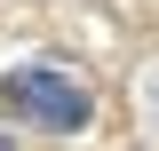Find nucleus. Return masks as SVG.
I'll return each mask as SVG.
<instances>
[{"label": "nucleus", "instance_id": "f257e3e1", "mask_svg": "<svg viewBox=\"0 0 159 151\" xmlns=\"http://www.w3.org/2000/svg\"><path fill=\"white\" fill-rule=\"evenodd\" d=\"M0 95H8V112H24L48 135H80L88 127V88L64 80V72H48V64H16V72L0 80Z\"/></svg>", "mask_w": 159, "mask_h": 151}, {"label": "nucleus", "instance_id": "f03ea898", "mask_svg": "<svg viewBox=\"0 0 159 151\" xmlns=\"http://www.w3.org/2000/svg\"><path fill=\"white\" fill-rule=\"evenodd\" d=\"M0 151H16V143H8V135H0Z\"/></svg>", "mask_w": 159, "mask_h": 151}]
</instances>
